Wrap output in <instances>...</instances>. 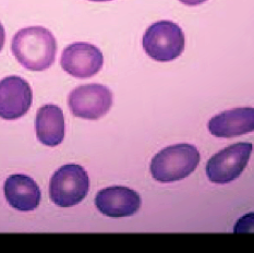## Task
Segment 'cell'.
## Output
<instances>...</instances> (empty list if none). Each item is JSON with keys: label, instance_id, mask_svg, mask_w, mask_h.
<instances>
[{"label": "cell", "instance_id": "obj_1", "mask_svg": "<svg viewBox=\"0 0 254 253\" xmlns=\"http://www.w3.org/2000/svg\"><path fill=\"white\" fill-rule=\"evenodd\" d=\"M11 49L22 67L30 71H44L55 62L57 42L45 27L29 26L13 36Z\"/></svg>", "mask_w": 254, "mask_h": 253}, {"label": "cell", "instance_id": "obj_2", "mask_svg": "<svg viewBox=\"0 0 254 253\" xmlns=\"http://www.w3.org/2000/svg\"><path fill=\"white\" fill-rule=\"evenodd\" d=\"M200 152L192 144L181 143L163 148L153 157L151 173L161 183H173L191 175L200 164Z\"/></svg>", "mask_w": 254, "mask_h": 253}, {"label": "cell", "instance_id": "obj_3", "mask_svg": "<svg viewBox=\"0 0 254 253\" xmlns=\"http://www.w3.org/2000/svg\"><path fill=\"white\" fill-rule=\"evenodd\" d=\"M90 189L86 170L76 164L58 168L49 181V197L59 207H71L83 201Z\"/></svg>", "mask_w": 254, "mask_h": 253}, {"label": "cell", "instance_id": "obj_4", "mask_svg": "<svg viewBox=\"0 0 254 253\" xmlns=\"http://www.w3.org/2000/svg\"><path fill=\"white\" fill-rule=\"evenodd\" d=\"M143 48L156 62H171L184 52V32L175 22L165 20L155 22L148 26L143 35Z\"/></svg>", "mask_w": 254, "mask_h": 253}, {"label": "cell", "instance_id": "obj_5", "mask_svg": "<svg viewBox=\"0 0 254 253\" xmlns=\"http://www.w3.org/2000/svg\"><path fill=\"white\" fill-rule=\"evenodd\" d=\"M252 148L251 143H236L215 154L206 164L208 179L225 185L238 178L249 162Z\"/></svg>", "mask_w": 254, "mask_h": 253}, {"label": "cell", "instance_id": "obj_6", "mask_svg": "<svg viewBox=\"0 0 254 253\" xmlns=\"http://www.w3.org/2000/svg\"><path fill=\"white\" fill-rule=\"evenodd\" d=\"M68 105L73 116L96 120L112 108L113 93L108 87L98 83L82 85L70 93Z\"/></svg>", "mask_w": 254, "mask_h": 253}, {"label": "cell", "instance_id": "obj_7", "mask_svg": "<svg viewBox=\"0 0 254 253\" xmlns=\"http://www.w3.org/2000/svg\"><path fill=\"white\" fill-rule=\"evenodd\" d=\"M104 64L101 49L85 42L70 44L64 49L60 65L68 74L76 79H88L97 74Z\"/></svg>", "mask_w": 254, "mask_h": 253}, {"label": "cell", "instance_id": "obj_8", "mask_svg": "<svg viewBox=\"0 0 254 253\" xmlns=\"http://www.w3.org/2000/svg\"><path fill=\"white\" fill-rule=\"evenodd\" d=\"M33 92L26 80L11 75L0 81V118L15 120L30 111Z\"/></svg>", "mask_w": 254, "mask_h": 253}, {"label": "cell", "instance_id": "obj_9", "mask_svg": "<svg viewBox=\"0 0 254 253\" xmlns=\"http://www.w3.org/2000/svg\"><path fill=\"white\" fill-rule=\"evenodd\" d=\"M95 205L105 216L123 218L134 215L141 208L142 200L137 192L129 187L113 186L98 192Z\"/></svg>", "mask_w": 254, "mask_h": 253}, {"label": "cell", "instance_id": "obj_10", "mask_svg": "<svg viewBox=\"0 0 254 253\" xmlns=\"http://www.w3.org/2000/svg\"><path fill=\"white\" fill-rule=\"evenodd\" d=\"M209 132L216 137H230L244 135L254 131V108L239 107L220 113L209 119Z\"/></svg>", "mask_w": 254, "mask_h": 253}, {"label": "cell", "instance_id": "obj_11", "mask_svg": "<svg viewBox=\"0 0 254 253\" xmlns=\"http://www.w3.org/2000/svg\"><path fill=\"white\" fill-rule=\"evenodd\" d=\"M4 195L11 207L21 212L34 211L41 202V189L35 180L23 174H14L5 180Z\"/></svg>", "mask_w": 254, "mask_h": 253}, {"label": "cell", "instance_id": "obj_12", "mask_svg": "<svg viewBox=\"0 0 254 253\" xmlns=\"http://www.w3.org/2000/svg\"><path fill=\"white\" fill-rule=\"evenodd\" d=\"M35 131L42 144L55 147L64 139L65 124L62 108L54 104H46L36 113Z\"/></svg>", "mask_w": 254, "mask_h": 253}, {"label": "cell", "instance_id": "obj_13", "mask_svg": "<svg viewBox=\"0 0 254 253\" xmlns=\"http://www.w3.org/2000/svg\"><path fill=\"white\" fill-rule=\"evenodd\" d=\"M235 234H248L254 233V213H248L245 216L239 218L234 228Z\"/></svg>", "mask_w": 254, "mask_h": 253}, {"label": "cell", "instance_id": "obj_14", "mask_svg": "<svg viewBox=\"0 0 254 253\" xmlns=\"http://www.w3.org/2000/svg\"><path fill=\"white\" fill-rule=\"evenodd\" d=\"M179 1L186 5H189V7H195V5H200L206 2L207 0H179Z\"/></svg>", "mask_w": 254, "mask_h": 253}, {"label": "cell", "instance_id": "obj_15", "mask_svg": "<svg viewBox=\"0 0 254 253\" xmlns=\"http://www.w3.org/2000/svg\"><path fill=\"white\" fill-rule=\"evenodd\" d=\"M4 43H5V31H4L3 25L1 24V22H0V52L2 51Z\"/></svg>", "mask_w": 254, "mask_h": 253}, {"label": "cell", "instance_id": "obj_16", "mask_svg": "<svg viewBox=\"0 0 254 253\" xmlns=\"http://www.w3.org/2000/svg\"><path fill=\"white\" fill-rule=\"evenodd\" d=\"M88 1H93V2H107V1H113V0H88Z\"/></svg>", "mask_w": 254, "mask_h": 253}]
</instances>
